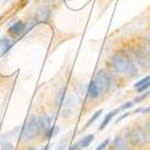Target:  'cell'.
<instances>
[{
	"mask_svg": "<svg viewBox=\"0 0 150 150\" xmlns=\"http://www.w3.org/2000/svg\"><path fill=\"white\" fill-rule=\"evenodd\" d=\"M41 150H48V145H46V146H45V148H42Z\"/></svg>",
	"mask_w": 150,
	"mask_h": 150,
	"instance_id": "obj_26",
	"label": "cell"
},
{
	"mask_svg": "<svg viewBox=\"0 0 150 150\" xmlns=\"http://www.w3.org/2000/svg\"><path fill=\"white\" fill-rule=\"evenodd\" d=\"M130 115V113H125V114H122L121 117H119L118 119H117V122H119V121H121L122 119H125V118H126V117H129Z\"/></svg>",
	"mask_w": 150,
	"mask_h": 150,
	"instance_id": "obj_23",
	"label": "cell"
},
{
	"mask_svg": "<svg viewBox=\"0 0 150 150\" xmlns=\"http://www.w3.org/2000/svg\"><path fill=\"white\" fill-rule=\"evenodd\" d=\"M94 134L91 133V134H86V136H84V137H82L81 138V141L78 142V144H79V148H86V146H89L90 144H91V142L94 141Z\"/></svg>",
	"mask_w": 150,
	"mask_h": 150,
	"instance_id": "obj_11",
	"label": "cell"
},
{
	"mask_svg": "<svg viewBox=\"0 0 150 150\" xmlns=\"http://www.w3.org/2000/svg\"><path fill=\"white\" fill-rule=\"evenodd\" d=\"M136 60L138 61V64L141 66H143L144 69H150V59L146 57V54L144 52H137Z\"/></svg>",
	"mask_w": 150,
	"mask_h": 150,
	"instance_id": "obj_8",
	"label": "cell"
},
{
	"mask_svg": "<svg viewBox=\"0 0 150 150\" xmlns=\"http://www.w3.org/2000/svg\"><path fill=\"white\" fill-rule=\"evenodd\" d=\"M148 129H149V130H150V120H149V121H148Z\"/></svg>",
	"mask_w": 150,
	"mask_h": 150,
	"instance_id": "obj_27",
	"label": "cell"
},
{
	"mask_svg": "<svg viewBox=\"0 0 150 150\" xmlns=\"http://www.w3.org/2000/svg\"><path fill=\"white\" fill-rule=\"evenodd\" d=\"M112 65L119 73H126V74H133L136 72V67L130 59L122 54V53H115L112 57Z\"/></svg>",
	"mask_w": 150,
	"mask_h": 150,
	"instance_id": "obj_1",
	"label": "cell"
},
{
	"mask_svg": "<svg viewBox=\"0 0 150 150\" xmlns=\"http://www.w3.org/2000/svg\"><path fill=\"white\" fill-rule=\"evenodd\" d=\"M55 101H57V106H58V107H64V108H66V107L70 106V96L66 95V90H65V89H61V90L58 93Z\"/></svg>",
	"mask_w": 150,
	"mask_h": 150,
	"instance_id": "obj_5",
	"label": "cell"
},
{
	"mask_svg": "<svg viewBox=\"0 0 150 150\" xmlns=\"http://www.w3.org/2000/svg\"><path fill=\"white\" fill-rule=\"evenodd\" d=\"M8 31L11 34L18 36V35H21V34H23L24 31H25V24H24L22 21H18V22L12 24V25L10 27V29H8Z\"/></svg>",
	"mask_w": 150,
	"mask_h": 150,
	"instance_id": "obj_7",
	"label": "cell"
},
{
	"mask_svg": "<svg viewBox=\"0 0 150 150\" xmlns=\"http://www.w3.org/2000/svg\"><path fill=\"white\" fill-rule=\"evenodd\" d=\"M149 86H150V81H149V82H146L145 84H143L142 86H139V88H138V89H137V91H138V93H143L144 90L149 89Z\"/></svg>",
	"mask_w": 150,
	"mask_h": 150,
	"instance_id": "obj_21",
	"label": "cell"
},
{
	"mask_svg": "<svg viewBox=\"0 0 150 150\" xmlns=\"http://www.w3.org/2000/svg\"><path fill=\"white\" fill-rule=\"evenodd\" d=\"M130 139L133 145L141 146L150 142V130L144 129V127H136L132 130L130 134Z\"/></svg>",
	"mask_w": 150,
	"mask_h": 150,
	"instance_id": "obj_2",
	"label": "cell"
},
{
	"mask_svg": "<svg viewBox=\"0 0 150 150\" xmlns=\"http://www.w3.org/2000/svg\"><path fill=\"white\" fill-rule=\"evenodd\" d=\"M149 81H150V76H145L144 78H142V79H139L137 83H134V85H133V86H134V89L137 90V89L139 88V86H142L143 84H145V83L149 82Z\"/></svg>",
	"mask_w": 150,
	"mask_h": 150,
	"instance_id": "obj_16",
	"label": "cell"
},
{
	"mask_svg": "<svg viewBox=\"0 0 150 150\" xmlns=\"http://www.w3.org/2000/svg\"><path fill=\"white\" fill-rule=\"evenodd\" d=\"M118 109H114V110H112V112H109V113L105 117V119H103V121L101 122V125H100V126H98V130L100 131H102V130H105L106 129V126H107V125L112 121V119H113L114 118V115H117L118 114Z\"/></svg>",
	"mask_w": 150,
	"mask_h": 150,
	"instance_id": "obj_10",
	"label": "cell"
},
{
	"mask_svg": "<svg viewBox=\"0 0 150 150\" xmlns=\"http://www.w3.org/2000/svg\"><path fill=\"white\" fill-rule=\"evenodd\" d=\"M148 45H149V47H150V34H149V36H148Z\"/></svg>",
	"mask_w": 150,
	"mask_h": 150,
	"instance_id": "obj_25",
	"label": "cell"
},
{
	"mask_svg": "<svg viewBox=\"0 0 150 150\" xmlns=\"http://www.w3.org/2000/svg\"><path fill=\"white\" fill-rule=\"evenodd\" d=\"M133 107V102L132 101H129V102H125L124 105L120 106V110H126V109H130Z\"/></svg>",
	"mask_w": 150,
	"mask_h": 150,
	"instance_id": "obj_19",
	"label": "cell"
},
{
	"mask_svg": "<svg viewBox=\"0 0 150 150\" xmlns=\"http://www.w3.org/2000/svg\"><path fill=\"white\" fill-rule=\"evenodd\" d=\"M149 112H150V107H148V108H145V109H143V112H142V113H149Z\"/></svg>",
	"mask_w": 150,
	"mask_h": 150,
	"instance_id": "obj_24",
	"label": "cell"
},
{
	"mask_svg": "<svg viewBox=\"0 0 150 150\" xmlns=\"http://www.w3.org/2000/svg\"><path fill=\"white\" fill-rule=\"evenodd\" d=\"M100 95V91L97 89V86H96V83L95 82H91L88 86V96L90 98H97Z\"/></svg>",
	"mask_w": 150,
	"mask_h": 150,
	"instance_id": "obj_12",
	"label": "cell"
},
{
	"mask_svg": "<svg viewBox=\"0 0 150 150\" xmlns=\"http://www.w3.org/2000/svg\"><path fill=\"white\" fill-rule=\"evenodd\" d=\"M78 149H79V144L78 143H74L73 145H71L69 148V150H78Z\"/></svg>",
	"mask_w": 150,
	"mask_h": 150,
	"instance_id": "obj_22",
	"label": "cell"
},
{
	"mask_svg": "<svg viewBox=\"0 0 150 150\" xmlns=\"http://www.w3.org/2000/svg\"><path fill=\"white\" fill-rule=\"evenodd\" d=\"M0 150H15V148L11 143H3L0 146Z\"/></svg>",
	"mask_w": 150,
	"mask_h": 150,
	"instance_id": "obj_20",
	"label": "cell"
},
{
	"mask_svg": "<svg viewBox=\"0 0 150 150\" xmlns=\"http://www.w3.org/2000/svg\"><path fill=\"white\" fill-rule=\"evenodd\" d=\"M55 1H61V0H55Z\"/></svg>",
	"mask_w": 150,
	"mask_h": 150,
	"instance_id": "obj_28",
	"label": "cell"
},
{
	"mask_svg": "<svg viewBox=\"0 0 150 150\" xmlns=\"http://www.w3.org/2000/svg\"><path fill=\"white\" fill-rule=\"evenodd\" d=\"M125 150H126V149H125Z\"/></svg>",
	"mask_w": 150,
	"mask_h": 150,
	"instance_id": "obj_29",
	"label": "cell"
},
{
	"mask_svg": "<svg viewBox=\"0 0 150 150\" xmlns=\"http://www.w3.org/2000/svg\"><path fill=\"white\" fill-rule=\"evenodd\" d=\"M11 46H12V43L8 39H6V37L5 39H0V54L6 53L11 48Z\"/></svg>",
	"mask_w": 150,
	"mask_h": 150,
	"instance_id": "obj_13",
	"label": "cell"
},
{
	"mask_svg": "<svg viewBox=\"0 0 150 150\" xmlns=\"http://www.w3.org/2000/svg\"><path fill=\"white\" fill-rule=\"evenodd\" d=\"M95 83H96V86L101 93H105L109 89V85H110V77L109 74L106 72V71H100L96 76V79H95Z\"/></svg>",
	"mask_w": 150,
	"mask_h": 150,
	"instance_id": "obj_4",
	"label": "cell"
},
{
	"mask_svg": "<svg viewBox=\"0 0 150 150\" xmlns=\"http://www.w3.org/2000/svg\"><path fill=\"white\" fill-rule=\"evenodd\" d=\"M40 131V126H39V118L36 117H31L28 122L25 124V126L23 129L22 132V138L24 141H31L33 138H35V136L39 133Z\"/></svg>",
	"mask_w": 150,
	"mask_h": 150,
	"instance_id": "obj_3",
	"label": "cell"
},
{
	"mask_svg": "<svg viewBox=\"0 0 150 150\" xmlns=\"http://www.w3.org/2000/svg\"><path fill=\"white\" fill-rule=\"evenodd\" d=\"M39 126H40V130L46 131L47 129L52 126V118L49 115H43V117L39 118Z\"/></svg>",
	"mask_w": 150,
	"mask_h": 150,
	"instance_id": "obj_9",
	"label": "cell"
},
{
	"mask_svg": "<svg viewBox=\"0 0 150 150\" xmlns=\"http://www.w3.org/2000/svg\"><path fill=\"white\" fill-rule=\"evenodd\" d=\"M108 144H109V139L107 138V139H105L102 143H100L98 145H97V148L95 149V150H105L107 146H108Z\"/></svg>",
	"mask_w": 150,
	"mask_h": 150,
	"instance_id": "obj_17",
	"label": "cell"
},
{
	"mask_svg": "<svg viewBox=\"0 0 150 150\" xmlns=\"http://www.w3.org/2000/svg\"><path fill=\"white\" fill-rule=\"evenodd\" d=\"M51 16V10L48 5H42L37 10V22H47Z\"/></svg>",
	"mask_w": 150,
	"mask_h": 150,
	"instance_id": "obj_6",
	"label": "cell"
},
{
	"mask_svg": "<svg viewBox=\"0 0 150 150\" xmlns=\"http://www.w3.org/2000/svg\"><path fill=\"white\" fill-rule=\"evenodd\" d=\"M149 95H150V91H145V93H143V94H142L141 96H138V97H136V100H134V101L139 103V102L144 101V100H145V98H146V97H148Z\"/></svg>",
	"mask_w": 150,
	"mask_h": 150,
	"instance_id": "obj_18",
	"label": "cell"
},
{
	"mask_svg": "<svg viewBox=\"0 0 150 150\" xmlns=\"http://www.w3.org/2000/svg\"><path fill=\"white\" fill-rule=\"evenodd\" d=\"M114 145L118 150H125L126 149V143H125V139L122 138L121 136H118L115 141H114Z\"/></svg>",
	"mask_w": 150,
	"mask_h": 150,
	"instance_id": "obj_14",
	"label": "cell"
},
{
	"mask_svg": "<svg viewBox=\"0 0 150 150\" xmlns=\"http://www.w3.org/2000/svg\"><path fill=\"white\" fill-rule=\"evenodd\" d=\"M101 114H102V109H98V110H96V112H95V113L93 114V117H91V118H90V119H89L88 121H86V124H85V126H84V129H88V127L90 126V125H91L93 122H95V121H96V120L98 119V117H100V115H101Z\"/></svg>",
	"mask_w": 150,
	"mask_h": 150,
	"instance_id": "obj_15",
	"label": "cell"
}]
</instances>
